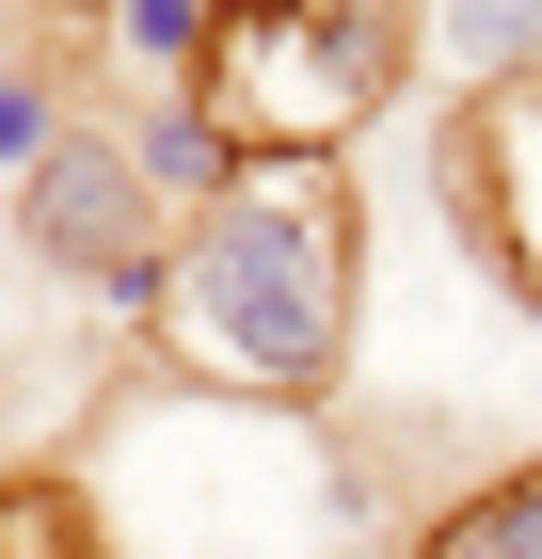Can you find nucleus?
<instances>
[{
	"label": "nucleus",
	"mask_w": 542,
	"mask_h": 559,
	"mask_svg": "<svg viewBox=\"0 0 542 559\" xmlns=\"http://www.w3.org/2000/svg\"><path fill=\"white\" fill-rule=\"evenodd\" d=\"M351 320H368V176L351 144H240L224 192L176 224L144 336L160 368L272 416H320L351 384Z\"/></svg>",
	"instance_id": "1"
},
{
	"label": "nucleus",
	"mask_w": 542,
	"mask_h": 559,
	"mask_svg": "<svg viewBox=\"0 0 542 559\" xmlns=\"http://www.w3.org/2000/svg\"><path fill=\"white\" fill-rule=\"evenodd\" d=\"M431 0H224L208 129L224 144H351L383 96H415Z\"/></svg>",
	"instance_id": "2"
},
{
	"label": "nucleus",
	"mask_w": 542,
	"mask_h": 559,
	"mask_svg": "<svg viewBox=\"0 0 542 559\" xmlns=\"http://www.w3.org/2000/svg\"><path fill=\"white\" fill-rule=\"evenodd\" d=\"M0 224H16V272H48V288L112 304V320H144L160 304V257H176V192L144 176V144H128V112H81V129L48 144L16 192H0Z\"/></svg>",
	"instance_id": "3"
},
{
	"label": "nucleus",
	"mask_w": 542,
	"mask_h": 559,
	"mask_svg": "<svg viewBox=\"0 0 542 559\" xmlns=\"http://www.w3.org/2000/svg\"><path fill=\"white\" fill-rule=\"evenodd\" d=\"M447 209L495 257V288L542 304V81H495L447 112Z\"/></svg>",
	"instance_id": "4"
},
{
	"label": "nucleus",
	"mask_w": 542,
	"mask_h": 559,
	"mask_svg": "<svg viewBox=\"0 0 542 559\" xmlns=\"http://www.w3.org/2000/svg\"><path fill=\"white\" fill-rule=\"evenodd\" d=\"M208 48H224V0H96L81 16V64L112 81V112H208Z\"/></svg>",
	"instance_id": "5"
},
{
	"label": "nucleus",
	"mask_w": 542,
	"mask_h": 559,
	"mask_svg": "<svg viewBox=\"0 0 542 559\" xmlns=\"http://www.w3.org/2000/svg\"><path fill=\"white\" fill-rule=\"evenodd\" d=\"M415 81H447V96L542 81V0H431V64Z\"/></svg>",
	"instance_id": "6"
},
{
	"label": "nucleus",
	"mask_w": 542,
	"mask_h": 559,
	"mask_svg": "<svg viewBox=\"0 0 542 559\" xmlns=\"http://www.w3.org/2000/svg\"><path fill=\"white\" fill-rule=\"evenodd\" d=\"M415 559H542V464H495L479 496H447L415 527Z\"/></svg>",
	"instance_id": "7"
},
{
	"label": "nucleus",
	"mask_w": 542,
	"mask_h": 559,
	"mask_svg": "<svg viewBox=\"0 0 542 559\" xmlns=\"http://www.w3.org/2000/svg\"><path fill=\"white\" fill-rule=\"evenodd\" d=\"M64 129H81V81H64V64L16 33V48H0V192H16V176H33Z\"/></svg>",
	"instance_id": "8"
},
{
	"label": "nucleus",
	"mask_w": 542,
	"mask_h": 559,
	"mask_svg": "<svg viewBox=\"0 0 542 559\" xmlns=\"http://www.w3.org/2000/svg\"><path fill=\"white\" fill-rule=\"evenodd\" d=\"M16 16H96V0H16Z\"/></svg>",
	"instance_id": "9"
},
{
	"label": "nucleus",
	"mask_w": 542,
	"mask_h": 559,
	"mask_svg": "<svg viewBox=\"0 0 542 559\" xmlns=\"http://www.w3.org/2000/svg\"><path fill=\"white\" fill-rule=\"evenodd\" d=\"M0 272H16V224H0Z\"/></svg>",
	"instance_id": "10"
}]
</instances>
